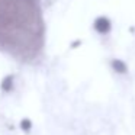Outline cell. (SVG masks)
Instances as JSON below:
<instances>
[{
	"mask_svg": "<svg viewBox=\"0 0 135 135\" xmlns=\"http://www.w3.org/2000/svg\"><path fill=\"white\" fill-rule=\"evenodd\" d=\"M44 42V22L36 0H0V47L23 60L33 58Z\"/></svg>",
	"mask_w": 135,
	"mask_h": 135,
	"instance_id": "6da1fadb",
	"label": "cell"
},
{
	"mask_svg": "<svg viewBox=\"0 0 135 135\" xmlns=\"http://www.w3.org/2000/svg\"><path fill=\"white\" fill-rule=\"evenodd\" d=\"M12 81H13V77H12V76L6 77V79L3 80V89H6V90H10V87H12Z\"/></svg>",
	"mask_w": 135,
	"mask_h": 135,
	"instance_id": "277c9868",
	"label": "cell"
},
{
	"mask_svg": "<svg viewBox=\"0 0 135 135\" xmlns=\"http://www.w3.org/2000/svg\"><path fill=\"white\" fill-rule=\"evenodd\" d=\"M112 67H113L115 71H118V73H126V65L123 61H120V60H113L112 61Z\"/></svg>",
	"mask_w": 135,
	"mask_h": 135,
	"instance_id": "3957f363",
	"label": "cell"
},
{
	"mask_svg": "<svg viewBox=\"0 0 135 135\" xmlns=\"http://www.w3.org/2000/svg\"><path fill=\"white\" fill-rule=\"evenodd\" d=\"M110 21L105 16H100L94 21V29L97 31L99 33H108L110 31Z\"/></svg>",
	"mask_w": 135,
	"mask_h": 135,
	"instance_id": "7a4b0ae2",
	"label": "cell"
}]
</instances>
